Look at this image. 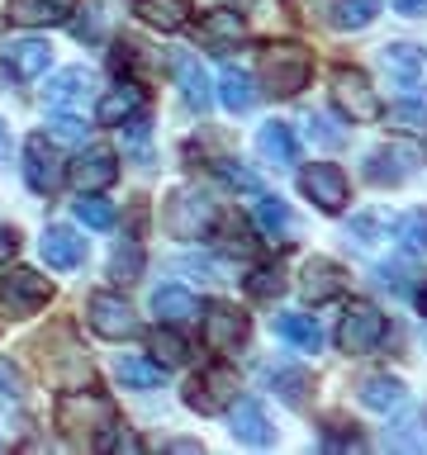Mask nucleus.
Returning a JSON list of instances; mask_svg holds the SVG:
<instances>
[{"mask_svg": "<svg viewBox=\"0 0 427 455\" xmlns=\"http://www.w3.org/2000/svg\"><path fill=\"white\" fill-rule=\"evenodd\" d=\"M285 5H290L294 14H304V20H313V14H323L333 0H285Z\"/></svg>", "mask_w": 427, "mask_h": 455, "instance_id": "47", "label": "nucleus"}, {"mask_svg": "<svg viewBox=\"0 0 427 455\" xmlns=\"http://www.w3.org/2000/svg\"><path fill=\"white\" fill-rule=\"evenodd\" d=\"M384 341V313L375 304H351L347 318L337 327V347L347 355H366Z\"/></svg>", "mask_w": 427, "mask_h": 455, "instance_id": "7", "label": "nucleus"}, {"mask_svg": "<svg viewBox=\"0 0 427 455\" xmlns=\"http://www.w3.org/2000/svg\"><path fill=\"white\" fill-rule=\"evenodd\" d=\"M152 351H157L152 361H162L166 370H171V365H185V361H190V347H185V337H176L166 323H162V332L152 337Z\"/></svg>", "mask_w": 427, "mask_h": 455, "instance_id": "34", "label": "nucleus"}, {"mask_svg": "<svg viewBox=\"0 0 427 455\" xmlns=\"http://www.w3.org/2000/svg\"><path fill=\"white\" fill-rule=\"evenodd\" d=\"M219 100H223V109H233V114H247L256 105V85L247 71H238V67H223V76H219Z\"/></svg>", "mask_w": 427, "mask_h": 455, "instance_id": "29", "label": "nucleus"}, {"mask_svg": "<svg viewBox=\"0 0 427 455\" xmlns=\"http://www.w3.org/2000/svg\"><path fill=\"white\" fill-rule=\"evenodd\" d=\"M195 0H138V20L162 28V34H171V28H181L185 20H190Z\"/></svg>", "mask_w": 427, "mask_h": 455, "instance_id": "25", "label": "nucleus"}, {"mask_svg": "<svg viewBox=\"0 0 427 455\" xmlns=\"http://www.w3.org/2000/svg\"><path fill=\"white\" fill-rule=\"evenodd\" d=\"M176 81H181V95H185V105H190L195 114H205L214 105V85L205 76V67L195 62V57H176Z\"/></svg>", "mask_w": 427, "mask_h": 455, "instance_id": "19", "label": "nucleus"}, {"mask_svg": "<svg viewBox=\"0 0 427 455\" xmlns=\"http://www.w3.org/2000/svg\"><path fill=\"white\" fill-rule=\"evenodd\" d=\"M323 446H351L356 451V446H361V436H356V432H327Z\"/></svg>", "mask_w": 427, "mask_h": 455, "instance_id": "49", "label": "nucleus"}, {"mask_svg": "<svg viewBox=\"0 0 427 455\" xmlns=\"http://www.w3.org/2000/svg\"><path fill=\"white\" fill-rule=\"evenodd\" d=\"M138 270H142V247H138V242L114 247V256H109V275L114 280H138Z\"/></svg>", "mask_w": 427, "mask_h": 455, "instance_id": "36", "label": "nucleus"}, {"mask_svg": "<svg viewBox=\"0 0 427 455\" xmlns=\"http://www.w3.org/2000/svg\"><path fill=\"white\" fill-rule=\"evenodd\" d=\"M309 138L318 142V148H342V138H347V133H342V128H333V119L313 114V119H309Z\"/></svg>", "mask_w": 427, "mask_h": 455, "instance_id": "42", "label": "nucleus"}, {"mask_svg": "<svg viewBox=\"0 0 427 455\" xmlns=\"http://www.w3.org/2000/svg\"><path fill=\"white\" fill-rule=\"evenodd\" d=\"M347 237H356V242H380V237H390V219H384V213H356L351 228H347Z\"/></svg>", "mask_w": 427, "mask_h": 455, "instance_id": "37", "label": "nucleus"}, {"mask_svg": "<svg viewBox=\"0 0 427 455\" xmlns=\"http://www.w3.org/2000/svg\"><path fill=\"white\" fill-rule=\"evenodd\" d=\"M48 57H52V48H48L43 38H14L10 48H5V67H10L20 81H34V76H43V71H48Z\"/></svg>", "mask_w": 427, "mask_h": 455, "instance_id": "18", "label": "nucleus"}, {"mask_svg": "<svg viewBox=\"0 0 427 455\" xmlns=\"http://www.w3.org/2000/svg\"><path fill=\"white\" fill-rule=\"evenodd\" d=\"M0 389H5V394H20V375H14V365H5V361H0Z\"/></svg>", "mask_w": 427, "mask_h": 455, "instance_id": "50", "label": "nucleus"}, {"mask_svg": "<svg viewBox=\"0 0 427 455\" xmlns=\"http://www.w3.org/2000/svg\"><path fill=\"white\" fill-rule=\"evenodd\" d=\"M57 427L71 446H105V436L119 427V412L105 394L95 389H71L57 398Z\"/></svg>", "mask_w": 427, "mask_h": 455, "instance_id": "1", "label": "nucleus"}, {"mask_svg": "<svg viewBox=\"0 0 427 455\" xmlns=\"http://www.w3.org/2000/svg\"><path fill=\"white\" fill-rule=\"evenodd\" d=\"M390 124L394 128H427V100H399V105H390Z\"/></svg>", "mask_w": 427, "mask_h": 455, "instance_id": "39", "label": "nucleus"}, {"mask_svg": "<svg viewBox=\"0 0 427 455\" xmlns=\"http://www.w3.org/2000/svg\"><path fill=\"white\" fill-rule=\"evenodd\" d=\"M256 223H262L270 237H290L294 213H290V204H285V199H276V195L262 190V199H256Z\"/></svg>", "mask_w": 427, "mask_h": 455, "instance_id": "32", "label": "nucleus"}, {"mask_svg": "<svg viewBox=\"0 0 427 455\" xmlns=\"http://www.w3.org/2000/svg\"><path fill=\"white\" fill-rule=\"evenodd\" d=\"M100 24H105V10H100V5H85V20L77 24V38H95Z\"/></svg>", "mask_w": 427, "mask_h": 455, "instance_id": "45", "label": "nucleus"}, {"mask_svg": "<svg viewBox=\"0 0 427 455\" xmlns=\"http://www.w3.org/2000/svg\"><path fill=\"white\" fill-rule=\"evenodd\" d=\"M280 290H285V275L276 266H262V270H252V275H247V294L252 299H276Z\"/></svg>", "mask_w": 427, "mask_h": 455, "instance_id": "38", "label": "nucleus"}, {"mask_svg": "<svg viewBox=\"0 0 427 455\" xmlns=\"http://www.w3.org/2000/svg\"><path fill=\"white\" fill-rule=\"evenodd\" d=\"M276 332L290 341L294 351H318L323 347V332L309 313H276Z\"/></svg>", "mask_w": 427, "mask_h": 455, "instance_id": "27", "label": "nucleus"}, {"mask_svg": "<svg viewBox=\"0 0 427 455\" xmlns=\"http://www.w3.org/2000/svg\"><path fill=\"white\" fill-rule=\"evenodd\" d=\"M233 398H238V375L228 365H209V370H199V375L185 384V403H190L195 412H205V418L228 412Z\"/></svg>", "mask_w": 427, "mask_h": 455, "instance_id": "6", "label": "nucleus"}, {"mask_svg": "<svg viewBox=\"0 0 427 455\" xmlns=\"http://www.w3.org/2000/svg\"><path fill=\"white\" fill-rule=\"evenodd\" d=\"M85 91H91V71L85 67H67V71H57V76L48 81V105L52 109H62V105H77V100H85Z\"/></svg>", "mask_w": 427, "mask_h": 455, "instance_id": "26", "label": "nucleus"}, {"mask_svg": "<svg viewBox=\"0 0 427 455\" xmlns=\"http://www.w3.org/2000/svg\"><path fill=\"white\" fill-rule=\"evenodd\" d=\"M242 28H247V24H242V14H238V10H209L205 20H199V38H205L214 52H223L228 43H238V38H242Z\"/></svg>", "mask_w": 427, "mask_h": 455, "instance_id": "24", "label": "nucleus"}, {"mask_svg": "<svg viewBox=\"0 0 427 455\" xmlns=\"http://www.w3.org/2000/svg\"><path fill=\"white\" fill-rule=\"evenodd\" d=\"M380 62L399 85H418V76H423V48H413V43H384Z\"/></svg>", "mask_w": 427, "mask_h": 455, "instance_id": "21", "label": "nucleus"}, {"mask_svg": "<svg viewBox=\"0 0 427 455\" xmlns=\"http://www.w3.org/2000/svg\"><path fill=\"white\" fill-rule=\"evenodd\" d=\"M85 318H91V327H95L100 337H109V341H124V337L138 332L133 308H128L119 294H91V304H85Z\"/></svg>", "mask_w": 427, "mask_h": 455, "instance_id": "9", "label": "nucleus"}, {"mask_svg": "<svg viewBox=\"0 0 427 455\" xmlns=\"http://www.w3.org/2000/svg\"><path fill=\"white\" fill-rule=\"evenodd\" d=\"M399 233H404V247L408 251H427V213L413 209L404 223H399Z\"/></svg>", "mask_w": 427, "mask_h": 455, "instance_id": "41", "label": "nucleus"}, {"mask_svg": "<svg viewBox=\"0 0 427 455\" xmlns=\"http://www.w3.org/2000/svg\"><path fill=\"white\" fill-rule=\"evenodd\" d=\"M77 219L85 228H95V233H105V228H114V204L109 199H95V190H91V195L77 199Z\"/></svg>", "mask_w": 427, "mask_h": 455, "instance_id": "35", "label": "nucleus"}, {"mask_svg": "<svg viewBox=\"0 0 427 455\" xmlns=\"http://www.w3.org/2000/svg\"><path fill=\"white\" fill-rule=\"evenodd\" d=\"M43 261H48L52 270H77L81 261H85V237H77L71 228H62V223H52L48 233H43Z\"/></svg>", "mask_w": 427, "mask_h": 455, "instance_id": "15", "label": "nucleus"}, {"mask_svg": "<svg viewBox=\"0 0 427 455\" xmlns=\"http://www.w3.org/2000/svg\"><path fill=\"white\" fill-rule=\"evenodd\" d=\"M380 284H384V290H394V294H408L413 290V266L408 261H384L380 266Z\"/></svg>", "mask_w": 427, "mask_h": 455, "instance_id": "40", "label": "nucleus"}, {"mask_svg": "<svg viewBox=\"0 0 427 455\" xmlns=\"http://www.w3.org/2000/svg\"><path fill=\"white\" fill-rule=\"evenodd\" d=\"M242 337H247V313H238L233 304H223V299H214L205 308V341L214 351H233Z\"/></svg>", "mask_w": 427, "mask_h": 455, "instance_id": "12", "label": "nucleus"}, {"mask_svg": "<svg viewBox=\"0 0 427 455\" xmlns=\"http://www.w3.org/2000/svg\"><path fill=\"white\" fill-rule=\"evenodd\" d=\"M14 251H20V233H14L10 223H0V266H5Z\"/></svg>", "mask_w": 427, "mask_h": 455, "instance_id": "46", "label": "nucleus"}, {"mask_svg": "<svg viewBox=\"0 0 427 455\" xmlns=\"http://www.w3.org/2000/svg\"><path fill=\"white\" fill-rule=\"evenodd\" d=\"M333 105L347 124H375L380 119V95L366 81V71L356 67H337L333 71Z\"/></svg>", "mask_w": 427, "mask_h": 455, "instance_id": "4", "label": "nucleus"}, {"mask_svg": "<svg viewBox=\"0 0 427 455\" xmlns=\"http://www.w3.org/2000/svg\"><path fill=\"white\" fill-rule=\"evenodd\" d=\"M333 14H327V20H333V28H366V24H375V14L384 10V0H333V5H327Z\"/></svg>", "mask_w": 427, "mask_h": 455, "instance_id": "31", "label": "nucleus"}, {"mask_svg": "<svg viewBox=\"0 0 427 455\" xmlns=\"http://www.w3.org/2000/svg\"><path fill=\"white\" fill-rule=\"evenodd\" d=\"M114 375H119L128 389H157L162 375H166V365L148 361V355H119V361H114Z\"/></svg>", "mask_w": 427, "mask_h": 455, "instance_id": "28", "label": "nucleus"}, {"mask_svg": "<svg viewBox=\"0 0 427 455\" xmlns=\"http://www.w3.org/2000/svg\"><path fill=\"white\" fill-rule=\"evenodd\" d=\"M233 436L238 441H247V446H270V441H276V427L266 422V408L262 403H252V398H233Z\"/></svg>", "mask_w": 427, "mask_h": 455, "instance_id": "17", "label": "nucleus"}, {"mask_svg": "<svg viewBox=\"0 0 427 455\" xmlns=\"http://www.w3.org/2000/svg\"><path fill=\"white\" fill-rule=\"evenodd\" d=\"M162 223H166L171 237L199 242V237L214 233V223H219V204H214L205 190H176L162 209Z\"/></svg>", "mask_w": 427, "mask_h": 455, "instance_id": "3", "label": "nucleus"}, {"mask_svg": "<svg viewBox=\"0 0 427 455\" xmlns=\"http://www.w3.org/2000/svg\"><path fill=\"white\" fill-rule=\"evenodd\" d=\"M309 71H313V52L304 43H270L262 52V85L276 100H290L309 85Z\"/></svg>", "mask_w": 427, "mask_h": 455, "instance_id": "2", "label": "nucleus"}, {"mask_svg": "<svg viewBox=\"0 0 427 455\" xmlns=\"http://www.w3.org/2000/svg\"><path fill=\"white\" fill-rule=\"evenodd\" d=\"M394 10L408 14V20H423V14H427V0H394Z\"/></svg>", "mask_w": 427, "mask_h": 455, "instance_id": "48", "label": "nucleus"}, {"mask_svg": "<svg viewBox=\"0 0 427 455\" xmlns=\"http://www.w3.org/2000/svg\"><path fill=\"white\" fill-rule=\"evenodd\" d=\"M413 148H404V142H394V148H375L366 156V176L375 180V185H399V180H408V171H413Z\"/></svg>", "mask_w": 427, "mask_h": 455, "instance_id": "16", "label": "nucleus"}, {"mask_svg": "<svg viewBox=\"0 0 427 455\" xmlns=\"http://www.w3.org/2000/svg\"><path fill=\"white\" fill-rule=\"evenodd\" d=\"M0 162H10V138H5V124H0Z\"/></svg>", "mask_w": 427, "mask_h": 455, "instance_id": "51", "label": "nucleus"}, {"mask_svg": "<svg viewBox=\"0 0 427 455\" xmlns=\"http://www.w3.org/2000/svg\"><path fill=\"white\" fill-rule=\"evenodd\" d=\"M52 133L62 138V142H85V124L77 119V114H52Z\"/></svg>", "mask_w": 427, "mask_h": 455, "instance_id": "43", "label": "nucleus"}, {"mask_svg": "<svg viewBox=\"0 0 427 455\" xmlns=\"http://www.w3.org/2000/svg\"><path fill=\"white\" fill-rule=\"evenodd\" d=\"M48 299H52L48 275H38V270H28V266H14L10 275L0 280V308H5L10 318H28V313H38Z\"/></svg>", "mask_w": 427, "mask_h": 455, "instance_id": "5", "label": "nucleus"}, {"mask_svg": "<svg viewBox=\"0 0 427 455\" xmlns=\"http://www.w3.org/2000/svg\"><path fill=\"white\" fill-rule=\"evenodd\" d=\"M299 190H304L323 213H337L347 204V176L333 162H313L309 171H299Z\"/></svg>", "mask_w": 427, "mask_h": 455, "instance_id": "8", "label": "nucleus"}, {"mask_svg": "<svg viewBox=\"0 0 427 455\" xmlns=\"http://www.w3.org/2000/svg\"><path fill=\"white\" fill-rule=\"evenodd\" d=\"M361 403L375 408V412L404 408V379H394V375H370V379H361Z\"/></svg>", "mask_w": 427, "mask_h": 455, "instance_id": "30", "label": "nucleus"}, {"mask_svg": "<svg viewBox=\"0 0 427 455\" xmlns=\"http://www.w3.org/2000/svg\"><path fill=\"white\" fill-rule=\"evenodd\" d=\"M24 180H28V190H38V195H52L57 185H62V166H57V148L43 133H34L24 142Z\"/></svg>", "mask_w": 427, "mask_h": 455, "instance_id": "11", "label": "nucleus"}, {"mask_svg": "<svg viewBox=\"0 0 427 455\" xmlns=\"http://www.w3.org/2000/svg\"><path fill=\"white\" fill-rule=\"evenodd\" d=\"M219 171H223L228 185H238V190H247V195H262V180H256L252 171H242V166H233V162H219Z\"/></svg>", "mask_w": 427, "mask_h": 455, "instance_id": "44", "label": "nucleus"}, {"mask_svg": "<svg viewBox=\"0 0 427 455\" xmlns=\"http://www.w3.org/2000/svg\"><path fill=\"white\" fill-rule=\"evenodd\" d=\"M270 389H276L285 403H304L309 398V389H313V379L304 375V370H294V365H285V370H276V375H270Z\"/></svg>", "mask_w": 427, "mask_h": 455, "instance_id": "33", "label": "nucleus"}, {"mask_svg": "<svg viewBox=\"0 0 427 455\" xmlns=\"http://www.w3.org/2000/svg\"><path fill=\"white\" fill-rule=\"evenodd\" d=\"M119 180V156H114V148H85L77 162H71V185H77L81 195L91 190H105V185Z\"/></svg>", "mask_w": 427, "mask_h": 455, "instance_id": "10", "label": "nucleus"}, {"mask_svg": "<svg viewBox=\"0 0 427 455\" xmlns=\"http://www.w3.org/2000/svg\"><path fill=\"white\" fill-rule=\"evenodd\" d=\"M256 152H262L266 162H276V166L299 162V142L290 133V124H262V133H256Z\"/></svg>", "mask_w": 427, "mask_h": 455, "instance_id": "23", "label": "nucleus"}, {"mask_svg": "<svg viewBox=\"0 0 427 455\" xmlns=\"http://www.w3.org/2000/svg\"><path fill=\"white\" fill-rule=\"evenodd\" d=\"M138 109H142V91H138L133 81H119L105 100H100L95 119H100V124H128Z\"/></svg>", "mask_w": 427, "mask_h": 455, "instance_id": "22", "label": "nucleus"}, {"mask_svg": "<svg viewBox=\"0 0 427 455\" xmlns=\"http://www.w3.org/2000/svg\"><path fill=\"white\" fill-rule=\"evenodd\" d=\"M152 313H157V323L176 327V323H190L199 313V304H195L190 290H181V284H162V290L152 294Z\"/></svg>", "mask_w": 427, "mask_h": 455, "instance_id": "20", "label": "nucleus"}, {"mask_svg": "<svg viewBox=\"0 0 427 455\" xmlns=\"http://www.w3.org/2000/svg\"><path fill=\"white\" fill-rule=\"evenodd\" d=\"M299 284H304V299L327 304V299H337L347 290V275H342V266L327 261V256H309V261L299 266Z\"/></svg>", "mask_w": 427, "mask_h": 455, "instance_id": "13", "label": "nucleus"}, {"mask_svg": "<svg viewBox=\"0 0 427 455\" xmlns=\"http://www.w3.org/2000/svg\"><path fill=\"white\" fill-rule=\"evenodd\" d=\"M423 313H427V290H423Z\"/></svg>", "mask_w": 427, "mask_h": 455, "instance_id": "52", "label": "nucleus"}, {"mask_svg": "<svg viewBox=\"0 0 427 455\" xmlns=\"http://www.w3.org/2000/svg\"><path fill=\"white\" fill-rule=\"evenodd\" d=\"M81 10V0H10V20L24 28H52L67 24Z\"/></svg>", "mask_w": 427, "mask_h": 455, "instance_id": "14", "label": "nucleus"}]
</instances>
